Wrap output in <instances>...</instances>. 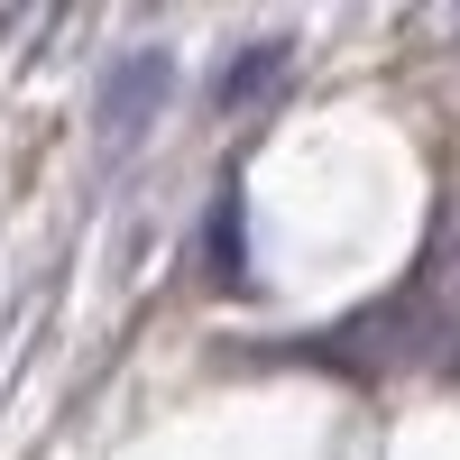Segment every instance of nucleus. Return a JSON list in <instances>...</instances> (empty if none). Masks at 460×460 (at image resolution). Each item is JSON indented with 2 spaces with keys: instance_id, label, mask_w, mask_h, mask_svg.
<instances>
[{
  "instance_id": "nucleus-1",
  "label": "nucleus",
  "mask_w": 460,
  "mask_h": 460,
  "mask_svg": "<svg viewBox=\"0 0 460 460\" xmlns=\"http://www.w3.org/2000/svg\"><path fill=\"white\" fill-rule=\"evenodd\" d=\"M175 93V56L166 47H129L120 65L102 74V102H93V120H102V147L120 157V147H138L147 129H157V111Z\"/></svg>"
},
{
  "instance_id": "nucleus-3",
  "label": "nucleus",
  "mask_w": 460,
  "mask_h": 460,
  "mask_svg": "<svg viewBox=\"0 0 460 460\" xmlns=\"http://www.w3.org/2000/svg\"><path fill=\"white\" fill-rule=\"evenodd\" d=\"M212 277L240 286V203H230V194L212 203Z\"/></svg>"
},
{
  "instance_id": "nucleus-2",
  "label": "nucleus",
  "mask_w": 460,
  "mask_h": 460,
  "mask_svg": "<svg viewBox=\"0 0 460 460\" xmlns=\"http://www.w3.org/2000/svg\"><path fill=\"white\" fill-rule=\"evenodd\" d=\"M286 65H295V47H286V37H258V47H240V56H230V74H221V111L267 102V93L286 84Z\"/></svg>"
}]
</instances>
